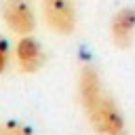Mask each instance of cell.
Instances as JSON below:
<instances>
[{
  "label": "cell",
  "mask_w": 135,
  "mask_h": 135,
  "mask_svg": "<svg viewBox=\"0 0 135 135\" xmlns=\"http://www.w3.org/2000/svg\"><path fill=\"white\" fill-rule=\"evenodd\" d=\"M89 116L91 127L99 133V135H124L127 133V124H124V116L120 112V108L116 105V101L103 93V97L91 105L89 110H84Z\"/></svg>",
  "instance_id": "6da1fadb"
},
{
  "label": "cell",
  "mask_w": 135,
  "mask_h": 135,
  "mask_svg": "<svg viewBox=\"0 0 135 135\" xmlns=\"http://www.w3.org/2000/svg\"><path fill=\"white\" fill-rule=\"evenodd\" d=\"M42 17L46 21V25L61 34V36H70L76 30L78 17H76V4L74 0H42Z\"/></svg>",
  "instance_id": "7a4b0ae2"
},
{
  "label": "cell",
  "mask_w": 135,
  "mask_h": 135,
  "mask_svg": "<svg viewBox=\"0 0 135 135\" xmlns=\"http://www.w3.org/2000/svg\"><path fill=\"white\" fill-rule=\"evenodd\" d=\"M0 15L4 25L17 36H27L36 27V15L30 0H2Z\"/></svg>",
  "instance_id": "3957f363"
},
{
  "label": "cell",
  "mask_w": 135,
  "mask_h": 135,
  "mask_svg": "<svg viewBox=\"0 0 135 135\" xmlns=\"http://www.w3.org/2000/svg\"><path fill=\"white\" fill-rule=\"evenodd\" d=\"M15 57L25 74H36L44 65V49L34 36H19V42L15 46Z\"/></svg>",
  "instance_id": "277c9868"
},
{
  "label": "cell",
  "mask_w": 135,
  "mask_h": 135,
  "mask_svg": "<svg viewBox=\"0 0 135 135\" xmlns=\"http://www.w3.org/2000/svg\"><path fill=\"white\" fill-rule=\"evenodd\" d=\"M133 36H135V8L124 6L116 11L110 21V38L118 49H127L131 46Z\"/></svg>",
  "instance_id": "5b68a950"
},
{
  "label": "cell",
  "mask_w": 135,
  "mask_h": 135,
  "mask_svg": "<svg viewBox=\"0 0 135 135\" xmlns=\"http://www.w3.org/2000/svg\"><path fill=\"white\" fill-rule=\"evenodd\" d=\"M78 95H80V101H82V108L84 110H89L91 105H95L103 97L101 78H99V72L93 65L82 68L80 78H78Z\"/></svg>",
  "instance_id": "8992f818"
},
{
  "label": "cell",
  "mask_w": 135,
  "mask_h": 135,
  "mask_svg": "<svg viewBox=\"0 0 135 135\" xmlns=\"http://www.w3.org/2000/svg\"><path fill=\"white\" fill-rule=\"evenodd\" d=\"M0 135H34V131L17 120H6L0 124Z\"/></svg>",
  "instance_id": "52a82bcc"
},
{
  "label": "cell",
  "mask_w": 135,
  "mask_h": 135,
  "mask_svg": "<svg viewBox=\"0 0 135 135\" xmlns=\"http://www.w3.org/2000/svg\"><path fill=\"white\" fill-rule=\"evenodd\" d=\"M8 59H11V49H8V40L0 34V74L8 68Z\"/></svg>",
  "instance_id": "ba28073f"
}]
</instances>
